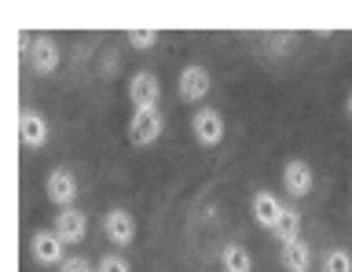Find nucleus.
I'll list each match as a JSON object with an SVG mask.
<instances>
[{
    "label": "nucleus",
    "mask_w": 352,
    "mask_h": 272,
    "mask_svg": "<svg viewBox=\"0 0 352 272\" xmlns=\"http://www.w3.org/2000/svg\"><path fill=\"white\" fill-rule=\"evenodd\" d=\"M162 129H165V118H162L158 107H147V111H132V118H129V140H132L136 147L154 144V140L162 136Z\"/></svg>",
    "instance_id": "1"
},
{
    "label": "nucleus",
    "mask_w": 352,
    "mask_h": 272,
    "mask_svg": "<svg viewBox=\"0 0 352 272\" xmlns=\"http://www.w3.org/2000/svg\"><path fill=\"white\" fill-rule=\"evenodd\" d=\"M220 269L224 272H253V258L242 243H224L220 247Z\"/></svg>",
    "instance_id": "14"
},
{
    "label": "nucleus",
    "mask_w": 352,
    "mask_h": 272,
    "mask_svg": "<svg viewBox=\"0 0 352 272\" xmlns=\"http://www.w3.org/2000/svg\"><path fill=\"white\" fill-rule=\"evenodd\" d=\"M283 188L294 195V199H305L312 191V166L305 158H290L283 166Z\"/></svg>",
    "instance_id": "10"
},
{
    "label": "nucleus",
    "mask_w": 352,
    "mask_h": 272,
    "mask_svg": "<svg viewBox=\"0 0 352 272\" xmlns=\"http://www.w3.org/2000/svg\"><path fill=\"white\" fill-rule=\"evenodd\" d=\"M323 272H352V254L345 247H334L323 254Z\"/></svg>",
    "instance_id": "16"
},
{
    "label": "nucleus",
    "mask_w": 352,
    "mask_h": 272,
    "mask_svg": "<svg viewBox=\"0 0 352 272\" xmlns=\"http://www.w3.org/2000/svg\"><path fill=\"white\" fill-rule=\"evenodd\" d=\"M125 37H129L132 48L143 52V48H154V41H158V30H129Z\"/></svg>",
    "instance_id": "17"
},
{
    "label": "nucleus",
    "mask_w": 352,
    "mask_h": 272,
    "mask_svg": "<svg viewBox=\"0 0 352 272\" xmlns=\"http://www.w3.org/2000/svg\"><path fill=\"white\" fill-rule=\"evenodd\" d=\"M279 261H283L286 272H308L312 269V250H308L305 239H294V243H283Z\"/></svg>",
    "instance_id": "13"
},
{
    "label": "nucleus",
    "mask_w": 352,
    "mask_h": 272,
    "mask_svg": "<svg viewBox=\"0 0 352 272\" xmlns=\"http://www.w3.org/2000/svg\"><path fill=\"white\" fill-rule=\"evenodd\" d=\"M209 85H213V78H209L206 67H198V63H191V67L180 70V78H176V92H180L184 103H198L209 96Z\"/></svg>",
    "instance_id": "5"
},
{
    "label": "nucleus",
    "mask_w": 352,
    "mask_h": 272,
    "mask_svg": "<svg viewBox=\"0 0 352 272\" xmlns=\"http://www.w3.org/2000/svg\"><path fill=\"white\" fill-rule=\"evenodd\" d=\"M55 236H59L66 247L85 243V236H88V213H81L77 206H70V210H59V217H55Z\"/></svg>",
    "instance_id": "7"
},
{
    "label": "nucleus",
    "mask_w": 352,
    "mask_h": 272,
    "mask_svg": "<svg viewBox=\"0 0 352 272\" xmlns=\"http://www.w3.org/2000/svg\"><path fill=\"white\" fill-rule=\"evenodd\" d=\"M250 206H253V221H257L261 228H268V232L279 224V217H283V210H286V206L275 199L272 191H253V202H250Z\"/></svg>",
    "instance_id": "11"
},
{
    "label": "nucleus",
    "mask_w": 352,
    "mask_h": 272,
    "mask_svg": "<svg viewBox=\"0 0 352 272\" xmlns=\"http://www.w3.org/2000/svg\"><path fill=\"white\" fill-rule=\"evenodd\" d=\"M96 272H132V265H129L121 254H107V258L96 265Z\"/></svg>",
    "instance_id": "18"
},
{
    "label": "nucleus",
    "mask_w": 352,
    "mask_h": 272,
    "mask_svg": "<svg viewBox=\"0 0 352 272\" xmlns=\"http://www.w3.org/2000/svg\"><path fill=\"white\" fill-rule=\"evenodd\" d=\"M272 236L279 239V243H294V239H301V213L294 210V206H286L279 224L272 228Z\"/></svg>",
    "instance_id": "15"
},
{
    "label": "nucleus",
    "mask_w": 352,
    "mask_h": 272,
    "mask_svg": "<svg viewBox=\"0 0 352 272\" xmlns=\"http://www.w3.org/2000/svg\"><path fill=\"white\" fill-rule=\"evenodd\" d=\"M158 96H162V81L154 78L151 70H136V74L129 78L132 111H147V107H158Z\"/></svg>",
    "instance_id": "4"
},
{
    "label": "nucleus",
    "mask_w": 352,
    "mask_h": 272,
    "mask_svg": "<svg viewBox=\"0 0 352 272\" xmlns=\"http://www.w3.org/2000/svg\"><path fill=\"white\" fill-rule=\"evenodd\" d=\"M59 272H96V265H88V258H81V254H70L59 265Z\"/></svg>",
    "instance_id": "19"
},
{
    "label": "nucleus",
    "mask_w": 352,
    "mask_h": 272,
    "mask_svg": "<svg viewBox=\"0 0 352 272\" xmlns=\"http://www.w3.org/2000/svg\"><path fill=\"white\" fill-rule=\"evenodd\" d=\"M66 243L59 236H55V228H37V232L30 236V254L37 265H63L66 261Z\"/></svg>",
    "instance_id": "2"
},
{
    "label": "nucleus",
    "mask_w": 352,
    "mask_h": 272,
    "mask_svg": "<svg viewBox=\"0 0 352 272\" xmlns=\"http://www.w3.org/2000/svg\"><path fill=\"white\" fill-rule=\"evenodd\" d=\"M345 111H349V118H352V92H349V100H345Z\"/></svg>",
    "instance_id": "20"
},
{
    "label": "nucleus",
    "mask_w": 352,
    "mask_h": 272,
    "mask_svg": "<svg viewBox=\"0 0 352 272\" xmlns=\"http://www.w3.org/2000/svg\"><path fill=\"white\" fill-rule=\"evenodd\" d=\"M103 232H107V239L114 247H129L132 239H136V217H132L129 210H107V217H103Z\"/></svg>",
    "instance_id": "8"
},
{
    "label": "nucleus",
    "mask_w": 352,
    "mask_h": 272,
    "mask_svg": "<svg viewBox=\"0 0 352 272\" xmlns=\"http://www.w3.org/2000/svg\"><path fill=\"white\" fill-rule=\"evenodd\" d=\"M30 63H33V70L37 74H52L55 67H59V45H55L52 37H33V45H30Z\"/></svg>",
    "instance_id": "12"
},
{
    "label": "nucleus",
    "mask_w": 352,
    "mask_h": 272,
    "mask_svg": "<svg viewBox=\"0 0 352 272\" xmlns=\"http://www.w3.org/2000/svg\"><path fill=\"white\" fill-rule=\"evenodd\" d=\"M19 140H22V147H30V151H41L48 144V122H44V114L26 107V111L19 114Z\"/></svg>",
    "instance_id": "9"
},
{
    "label": "nucleus",
    "mask_w": 352,
    "mask_h": 272,
    "mask_svg": "<svg viewBox=\"0 0 352 272\" xmlns=\"http://www.w3.org/2000/svg\"><path fill=\"white\" fill-rule=\"evenodd\" d=\"M191 133L202 147H217L220 140H224V118H220V111H213V107H198L191 114Z\"/></svg>",
    "instance_id": "3"
},
{
    "label": "nucleus",
    "mask_w": 352,
    "mask_h": 272,
    "mask_svg": "<svg viewBox=\"0 0 352 272\" xmlns=\"http://www.w3.org/2000/svg\"><path fill=\"white\" fill-rule=\"evenodd\" d=\"M44 195L59 206V210H70L74 199H77V180H74V173L70 169H63V166H55L48 173V180H44Z\"/></svg>",
    "instance_id": "6"
}]
</instances>
